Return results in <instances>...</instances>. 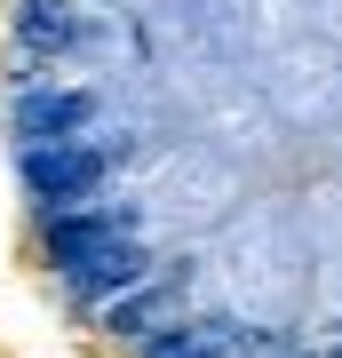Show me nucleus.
Segmentation results:
<instances>
[{
  "instance_id": "1",
  "label": "nucleus",
  "mask_w": 342,
  "mask_h": 358,
  "mask_svg": "<svg viewBox=\"0 0 342 358\" xmlns=\"http://www.w3.org/2000/svg\"><path fill=\"white\" fill-rule=\"evenodd\" d=\"M104 176H112V159L96 152V143H32L24 152V192L48 207V215H64V207H88L104 199Z\"/></svg>"
},
{
  "instance_id": "2",
  "label": "nucleus",
  "mask_w": 342,
  "mask_h": 358,
  "mask_svg": "<svg viewBox=\"0 0 342 358\" xmlns=\"http://www.w3.org/2000/svg\"><path fill=\"white\" fill-rule=\"evenodd\" d=\"M279 343L271 334H255L239 319H223V310H199V319H176L159 327L152 343H143V358H271Z\"/></svg>"
},
{
  "instance_id": "3",
  "label": "nucleus",
  "mask_w": 342,
  "mask_h": 358,
  "mask_svg": "<svg viewBox=\"0 0 342 358\" xmlns=\"http://www.w3.org/2000/svg\"><path fill=\"white\" fill-rule=\"evenodd\" d=\"M112 239H136V207H127V199H88V207L48 215V263L56 271L88 263L96 247H112Z\"/></svg>"
},
{
  "instance_id": "4",
  "label": "nucleus",
  "mask_w": 342,
  "mask_h": 358,
  "mask_svg": "<svg viewBox=\"0 0 342 358\" xmlns=\"http://www.w3.org/2000/svg\"><path fill=\"white\" fill-rule=\"evenodd\" d=\"M143 279H152V247H143V239H112V247H96L88 263L64 271V287H72V303H80V310L120 303V294H127V287H143Z\"/></svg>"
},
{
  "instance_id": "5",
  "label": "nucleus",
  "mask_w": 342,
  "mask_h": 358,
  "mask_svg": "<svg viewBox=\"0 0 342 358\" xmlns=\"http://www.w3.org/2000/svg\"><path fill=\"white\" fill-rule=\"evenodd\" d=\"M176 287H183V271L127 287L120 303H104V334H120V343H152V327H159V319L176 327Z\"/></svg>"
},
{
  "instance_id": "6",
  "label": "nucleus",
  "mask_w": 342,
  "mask_h": 358,
  "mask_svg": "<svg viewBox=\"0 0 342 358\" xmlns=\"http://www.w3.org/2000/svg\"><path fill=\"white\" fill-rule=\"evenodd\" d=\"M88 120H96L88 88H32V103H24V152L32 143H72Z\"/></svg>"
},
{
  "instance_id": "7",
  "label": "nucleus",
  "mask_w": 342,
  "mask_h": 358,
  "mask_svg": "<svg viewBox=\"0 0 342 358\" xmlns=\"http://www.w3.org/2000/svg\"><path fill=\"white\" fill-rule=\"evenodd\" d=\"M16 40H32V48H72L64 0H24V8H16Z\"/></svg>"
}]
</instances>
